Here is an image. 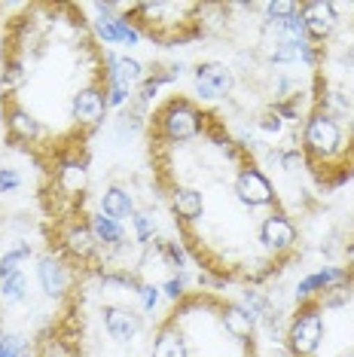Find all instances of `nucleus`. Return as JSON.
Returning a JSON list of instances; mask_svg holds the SVG:
<instances>
[{
	"instance_id": "obj_1",
	"label": "nucleus",
	"mask_w": 354,
	"mask_h": 357,
	"mask_svg": "<svg viewBox=\"0 0 354 357\" xmlns=\"http://www.w3.org/2000/svg\"><path fill=\"white\" fill-rule=\"evenodd\" d=\"M351 150V137H345L342 123L330 110H311L302 123V153L309 162L330 165L336 159H345Z\"/></svg>"
},
{
	"instance_id": "obj_2",
	"label": "nucleus",
	"mask_w": 354,
	"mask_h": 357,
	"mask_svg": "<svg viewBox=\"0 0 354 357\" xmlns=\"http://www.w3.org/2000/svg\"><path fill=\"white\" fill-rule=\"evenodd\" d=\"M153 119H156V135L162 137L165 144H190V141H196L208 126V116L190 98H183V95L168 98L162 107L156 110Z\"/></svg>"
},
{
	"instance_id": "obj_3",
	"label": "nucleus",
	"mask_w": 354,
	"mask_h": 357,
	"mask_svg": "<svg viewBox=\"0 0 354 357\" xmlns=\"http://www.w3.org/2000/svg\"><path fill=\"white\" fill-rule=\"evenodd\" d=\"M324 308L318 303H302L284 330V342L293 357H315L324 342Z\"/></svg>"
},
{
	"instance_id": "obj_4",
	"label": "nucleus",
	"mask_w": 354,
	"mask_h": 357,
	"mask_svg": "<svg viewBox=\"0 0 354 357\" xmlns=\"http://www.w3.org/2000/svg\"><path fill=\"white\" fill-rule=\"evenodd\" d=\"M107 110H110V101H107L104 79H92V83L79 86L74 92V98H70V119L77 123L79 132L101 128L104 119H107Z\"/></svg>"
},
{
	"instance_id": "obj_5",
	"label": "nucleus",
	"mask_w": 354,
	"mask_h": 357,
	"mask_svg": "<svg viewBox=\"0 0 354 357\" xmlns=\"http://www.w3.org/2000/svg\"><path fill=\"white\" fill-rule=\"evenodd\" d=\"M232 192H236V199L241 202L245 208H272L278 202V192H275V186H272V181L266 177V172L260 165H241L238 168V174H236V181H232Z\"/></svg>"
},
{
	"instance_id": "obj_6",
	"label": "nucleus",
	"mask_w": 354,
	"mask_h": 357,
	"mask_svg": "<svg viewBox=\"0 0 354 357\" xmlns=\"http://www.w3.org/2000/svg\"><path fill=\"white\" fill-rule=\"evenodd\" d=\"M192 89L199 101H223L236 89V70L226 61H202L192 68Z\"/></svg>"
},
{
	"instance_id": "obj_7",
	"label": "nucleus",
	"mask_w": 354,
	"mask_h": 357,
	"mask_svg": "<svg viewBox=\"0 0 354 357\" xmlns=\"http://www.w3.org/2000/svg\"><path fill=\"white\" fill-rule=\"evenodd\" d=\"M34 275H37V284L40 290H43L46 299H55V303H61V299H68L70 294V266L68 259H64L59 250H46V254L37 257V266H34Z\"/></svg>"
},
{
	"instance_id": "obj_8",
	"label": "nucleus",
	"mask_w": 354,
	"mask_h": 357,
	"mask_svg": "<svg viewBox=\"0 0 354 357\" xmlns=\"http://www.w3.org/2000/svg\"><path fill=\"white\" fill-rule=\"evenodd\" d=\"M59 254L64 259H74L79 266H88L101 257V245L95 241L92 229H88V220H68L59 232Z\"/></svg>"
},
{
	"instance_id": "obj_9",
	"label": "nucleus",
	"mask_w": 354,
	"mask_h": 357,
	"mask_svg": "<svg viewBox=\"0 0 354 357\" xmlns=\"http://www.w3.org/2000/svg\"><path fill=\"white\" fill-rule=\"evenodd\" d=\"M296 241H300V229L284 211H272L260 223V245L269 250L272 257H287L293 254Z\"/></svg>"
},
{
	"instance_id": "obj_10",
	"label": "nucleus",
	"mask_w": 354,
	"mask_h": 357,
	"mask_svg": "<svg viewBox=\"0 0 354 357\" xmlns=\"http://www.w3.org/2000/svg\"><path fill=\"white\" fill-rule=\"evenodd\" d=\"M52 183L59 190V196L64 199H83L86 186H88V162L86 156L79 153H61L55 159V174H52Z\"/></svg>"
},
{
	"instance_id": "obj_11",
	"label": "nucleus",
	"mask_w": 354,
	"mask_h": 357,
	"mask_svg": "<svg viewBox=\"0 0 354 357\" xmlns=\"http://www.w3.org/2000/svg\"><path fill=\"white\" fill-rule=\"evenodd\" d=\"M300 19L305 28V37L311 43H327L330 37L339 28V10L330 0H309V3H300Z\"/></svg>"
},
{
	"instance_id": "obj_12",
	"label": "nucleus",
	"mask_w": 354,
	"mask_h": 357,
	"mask_svg": "<svg viewBox=\"0 0 354 357\" xmlns=\"http://www.w3.org/2000/svg\"><path fill=\"white\" fill-rule=\"evenodd\" d=\"M3 104H6V137L13 144H25V147H34L40 137L46 135L43 123L31 113L25 104L15 101V95H3Z\"/></svg>"
},
{
	"instance_id": "obj_13",
	"label": "nucleus",
	"mask_w": 354,
	"mask_h": 357,
	"mask_svg": "<svg viewBox=\"0 0 354 357\" xmlns=\"http://www.w3.org/2000/svg\"><path fill=\"white\" fill-rule=\"evenodd\" d=\"M92 31H95V37L107 46H128V50H132V46H138L144 40L141 28L134 25L128 15H95Z\"/></svg>"
},
{
	"instance_id": "obj_14",
	"label": "nucleus",
	"mask_w": 354,
	"mask_h": 357,
	"mask_svg": "<svg viewBox=\"0 0 354 357\" xmlns=\"http://www.w3.org/2000/svg\"><path fill=\"white\" fill-rule=\"evenodd\" d=\"M351 281V275L345 266H324V269L305 275V278L296 284V303H318L321 296L327 294L330 287H339V284Z\"/></svg>"
},
{
	"instance_id": "obj_15",
	"label": "nucleus",
	"mask_w": 354,
	"mask_h": 357,
	"mask_svg": "<svg viewBox=\"0 0 354 357\" xmlns=\"http://www.w3.org/2000/svg\"><path fill=\"white\" fill-rule=\"evenodd\" d=\"M101 321H104L107 336L114 339V342H119V345H128L144 327V318L128 305H104L101 308Z\"/></svg>"
},
{
	"instance_id": "obj_16",
	"label": "nucleus",
	"mask_w": 354,
	"mask_h": 357,
	"mask_svg": "<svg viewBox=\"0 0 354 357\" xmlns=\"http://www.w3.org/2000/svg\"><path fill=\"white\" fill-rule=\"evenodd\" d=\"M168 205H171L174 220H180L183 226L199 223L205 217V196H202V190H196V186H171Z\"/></svg>"
},
{
	"instance_id": "obj_17",
	"label": "nucleus",
	"mask_w": 354,
	"mask_h": 357,
	"mask_svg": "<svg viewBox=\"0 0 354 357\" xmlns=\"http://www.w3.org/2000/svg\"><path fill=\"white\" fill-rule=\"evenodd\" d=\"M150 357H190V345L183 330L177 327V318H168L165 324H159L153 333V345Z\"/></svg>"
},
{
	"instance_id": "obj_18",
	"label": "nucleus",
	"mask_w": 354,
	"mask_h": 357,
	"mask_svg": "<svg viewBox=\"0 0 354 357\" xmlns=\"http://www.w3.org/2000/svg\"><path fill=\"white\" fill-rule=\"evenodd\" d=\"M220 324H223V330H226L238 345L254 342L256 321L251 318V312H247L245 305H238V303H223V305H220Z\"/></svg>"
},
{
	"instance_id": "obj_19",
	"label": "nucleus",
	"mask_w": 354,
	"mask_h": 357,
	"mask_svg": "<svg viewBox=\"0 0 354 357\" xmlns=\"http://www.w3.org/2000/svg\"><path fill=\"white\" fill-rule=\"evenodd\" d=\"M86 220H88V229H92L95 241L101 245V254H123V250H125V229H123V223L104 217L101 211H98V214H88Z\"/></svg>"
},
{
	"instance_id": "obj_20",
	"label": "nucleus",
	"mask_w": 354,
	"mask_h": 357,
	"mask_svg": "<svg viewBox=\"0 0 354 357\" xmlns=\"http://www.w3.org/2000/svg\"><path fill=\"white\" fill-rule=\"evenodd\" d=\"M98 211L104 217H110V220H116V223H125V220H132L134 217V199H132V192L125 190V186H107V190L101 192V199H98Z\"/></svg>"
},
{
	"instance_id": "obj_21",
	"label": "nucleus",
	"mask_w": 354,
	"mask_h": 357,
	"mask_svg": "<svg viewBox=\"0 0 354 357\" xmlns=\"http://www.w3.org/2000/svg\"><path fill=\"white\" fill-rule=\"evenodd\" d=\"M34 357H79V351L70 342V336H64L61 330H49L37 339Z\"/></svg>"
},
{
	"instance_id": "obj_22",
	"label": "nucleus",
	"mask_w": 354,
	"mask_h": 357,
	"mask_svg": "<svg viewBox=\"0 0 354 357\" xmlns=\"http://www.w3.org/2000/svg\"><path fill=\"white\" fill-rule=\"evenodd\" d=\"M28 299V275L25 269L10 272L0 278V305H19Z\"/></svg>"
},
{
	"instance_id": "obj_23",
	"label": "nucleus",
	"mask_w": 354,
	"mask_h": 357,
	"mask_svg": "<svg viewBox=\"0 0 354 357\" xmlns=\"http://www.w3.org/2000/svg\"><path fill=\"white\" fill-rule=\"evenodd\" d=\"M25 79H28L25 59H22V55H6L3 74H0V86H3V95H15V89H22V83H25Z\"/></svg>"
},
{
	"instance_id": "obj_24",
	"label": "nucleus",
	"mask_w": 354,
	"mask_h": 357,
	"mask_svg": "<svg viewBox=\"0 0 354 357\" xmlns=\"http://www.w3.org/2000/svg\"><path fill=\"white\" fill-rule=\"evenodd\" d=\"M31 257H34V245H31L28 238H19L13 248L3 250V257H0V278H3V275H10V272H19L22 263L31 259Z\"/></svg>"
},
{
	"instance_id": "obj_25",
	"label": "nucleus",
	"mask_w": 354,
	"mask_h": 357,
	"mask_svg": "<svg viewBox=\"0 0 354 357\" xmlns=\"http://www.w3.org/2000/svg\"><path fill=\"white\" fill-rule=\"evenodd\" d=\"M132 229H134V241H138L141 248H150L153 241H156V232H159L156 214H153L150 208L134 211V217H132Z\"/></svg>"
},
{
	"instance_id": "obj_26",
	"label": "nucleus",
	"mask_w": 354,
	"mask_h": 357,
	"mask_svg": "<svg viewBox=\"0 0 354 357\" xmlns=\"http://www.w3.org/2000/svg\"><path fill=\"white\" fill-rule=\"evenodd\" d=\"M31 348V342L19 333H0V357H22Z\"/></svg>"
},
{
	"instance_id": "obj_27",
	"label": "nucleus",
	"mask_w": 354,
	"mask_h": 357,
	"mask_svg": "<svg viewBox=\"0 0 354 357\" xmlns=\"http://www.w3.org/2000/svg\"><path fill=\"white\" fill-rule=\"evenodd\" d=\"M284 119L278 116L275 110H266V113H260V116H256V132H263L266 137H281V132H284Z\"/></svg>"
},
{
	"instance_id": "obj_28",
	"label": "nucleus",
	"mask_w": 354,
	"mask_h": 357,
	"mask_svg": "<svg viewBox=\"0 0 354 357\" xmlns=\"http://www.w3.org/2000/svg\"><path fill=\"white\" fill-rule=\"evenodd\" d=\"M263 13H266V25H269V22H284V19H291V15L300 13V3H291V0H278V3H266Z\"/></svg>"
},
{
	"instance_id": "obj_29",
	"label": "nucleus",
	"mask_w": 354,
	"mask_h": 357,
	"mask_svg": "<svg viewBox=\"0 0 354 357\" xmlns=\"http://www.w3.org/2000/svg\"><path fill=\"white\" fill-rule=\"evenodd\" d=\"M134 294H138L144 312L153 314L156 312V305H159V296H162V287H156V284H150V281H141V287L134 290Z\"/></svg>"
},
{
	"instance_id": "obj_30",
	"label": "nucleus",
	"mask_w": 354,
	"mask_h": 357,
	"mask_svg": "<svg viewBox=\"0 0 354 357\" xmlns=\"http://www.w3.org/2000/svg\"><path fill=\"white\" fill-rule=\"evenodd\" d=\"M22 186V172L13 165H3L0 168V196H10Z\"/></svg>"
},
{
	"instance_id": "obj_31",
	"label": "nucleus",
	"mask_w": 354,
	"mask_h": 357,
	"mask_svg": "<svg viewBox=\"0 0 354 357\" xmlns=\"http://www.w3.org/2000/svg\"><path fill=\"white\" fill-rule=\"evenodd\" d=\"M162 294L171 299V303H180L183 296H187V278H183L180 272L177 275H171V278H168L165 284H162Z\"/></svg>"
},
{
	"instance_id": "obj_32",
	"label": "nucleus",
	"mask_w": 354,
	"mask_h": 357,
	"mask_svg": "<svg viewBox=\"0 0 354 357\" xmlns=\"http://www.w3.org/2000/svg\"><path fill=\"white\" fill-rule=\"evenodd\" d=\"M345 257H348V266H345V269H348V275L354 278V241L351 245H345Z\"/></svg>"
},
{
	"instance_id": "obj_33",
	"label": "nucleus",
	"mask_w": 354,
	"mask_h": 357,
	"mask_svg": "<svg viewBox=\"0 0 354 357\" xmlns=\"http://www.w3.org/2000/svg\"><path fill=\"white\" fill-rule=\"evenodd\" d=\"M6 126V104H3V98H0V128Z\"/></svg>"
},
{
	"instance_id": "obj_34",
	"label": "nucleus",
	"mask_w": 354,
	"mask_h": 357,
	"mask_svg": "<svg viewBox=\"0 0 354 357\" xmlns=\"http://www.w3.org/2000/svg\"><path fill=\"white\" fill-rule=\"evenodd\" d=\"M342 357H354V348H351V351H345V354H342Z\"/></svg>"
},
{
	"instance_id": "obj_35",
	"label": "nucleus",
	"mask_w": 354,
	"mask_h": 357,
	"mask_svg": "<svg viewBox=\"0 0 354 357\" xmlns=\"http://www.w3.org/2000/svg\"><path fill=\"white\" fill-rule=\"evenodd\" d=\"M0 168H3V162H0Z\"/></svg>"
}]
</instances>
